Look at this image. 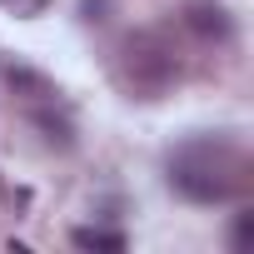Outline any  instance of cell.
<instances>
[{
    "instance_id": "6da1fadb",
    "label": "cell",
    "mask_w": 254,
    "mask_h": 254,
    "mask_svg": "<svg viewBox=\"0 0 254 254\" xmlns=\"http://www.w3.org/2000/svg\"><path fill=\"white\" fill-rule=\"evenodd\" d=\"M254 165L229 140H190L170 155V190L190 204H229L249 190Z\"/></svg>"
},
{
    "instance_id": "7a4b0ae2",
    "label": "cell",
    "mask_w": 254,
    "mask_h": 254,
    "mask_svg": "<svg viewBox=\"0 0 254 254\" xmlns=\"http://www.w3.org/2000/svg\"><path fill=\"white\" fill-rule=\"evenodd\" d=\"M115 80H120L125 95H135V100H160L180 80V50L160 30H135V35H125L120 50H115Z\"/></svg>"
},
{
    "instance_id": "3957f363",
    "label": "cell",
    "mask_w": 254,
    "mask_h": 254,
    "mask_svg": "<svg viewBox=\"0 0 254 254\" xmlns=\"http://www.w3.org/2000/svg\"><path fill=\"white\" fill-rule=\"evenodd\" d=\"M185 25L199 40H229L234 35V20H229V10L219 5V0H190L185 5Z\"/></svg>"
},
{
    "instance_id": "277c9868",
    "label": "cell",
    "mask_w": 254,
    "mask_h": 254,
    "mask_svg": "<svg viewBox=\"0 0 254 254\" xmlns=\"http://www.w3.org/2000/svg\"><path fill=\"white\" fill-rule=\"evenodd\" d=\"M0 80H5L15 95H25V100H55V95H60L40 70H30L25 60H10V55H0Z\"/></svg>"
},
{
    "instance_id": "5b68a950",
    "label": "cell",
    "mask_w": 254,
    "mask_h": 254,
    "mask_svg": "<svg viewBox=\"0 0 254 254\" xmlns=\"http://www.w3.org/2000/svg\"><path fill=\"white\" fill-rule=\"evenodd\" d=\"M50 100H35V110H30V125L50 140V145H60V150H70L75 145V130H70V120L65 115H55V110H45Z\"/></svg>"
},
{
    "instance_id": "8992f818",
    "label": "cell",
    "mask_w": 254,
    "mask_h": 254,
    "mask_svg": "<svg viewBox=\"0 0 254 254\" xmlns=\"http://www.w3.org/2000/svg\"><path fill=\"white\" fill-rule=\"evenodd\" d=\"M70 244H75V249H100V254H120V249H125V234H120V229H100V224H80V229L70 234Z\"/></svg>"
},
{
    "instance_id": "52a82bcc",
    "label": "cell",
    "mask_w": 254,
    "mask_h": 254,
    "mask_svg": "<svg viewBox=\"0 0 254 254\" xmlns=\"http://www.w3.org/2000/svg\"><path fill=\"white\" fill-rule=\"evenodd\" d=\"M50 5H55V0H0V10L15 15V20H35V15H45Z\"/></svg>"
},
{
    "instance_id": "ba28073f",
    "label": "cell",
    "mask_w": 254,
    "mask_h": 254,
    "mask_svg": "<svg viewBox=\"0 0 254 254\" xmlns=\"http://www.w3.org/2000/svg\"><path fill=\"white\" fill-rule=\"evenodd\" d=\"M249 219H254V214H239V219H234V234H229V244H234V249H244V244H249Z\"/></svg>"
}]
</instances>
